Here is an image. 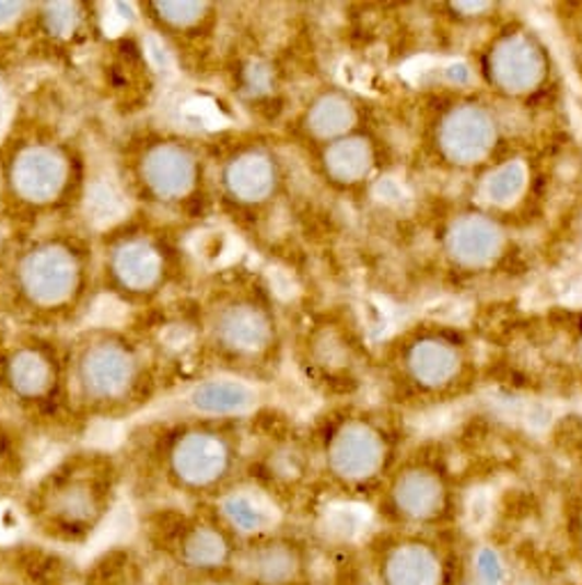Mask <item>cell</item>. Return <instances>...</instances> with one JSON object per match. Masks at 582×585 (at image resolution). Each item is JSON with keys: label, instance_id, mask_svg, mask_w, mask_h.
Instances as JSON below:
<instances>
[{"label": "cell", "instance_id": "5b68a950", "mask_svg": "<svg viewBox=\"0 0 582 585\" xmlns=\"http://www.w3.org/2000/svg\"><path fill=\"white\" fill-rule=\"evenodd\" d=\"M119 189L136 212L198 227L213 214L207 140L165 125H136L113 152Z\"/></svg>", "mask_w": 582, "mask_h": 585}, {"label": "cell", "instance_id": "4fadbf2b", "mask_svg": "<svg viewBox=\"0 0 582 585\" xmlns=\"http://www.w3.org/2000/svg\"><path fill=\"white\" fill-rule=\"evenodd\" d=\"M322 461L326 473L347 489L379 480L391 461V448L381 432L362 420H345L324 432Z\"/></svg>", "mask_w": 582, "mask_h": 585}, {"label": "cell", "instance_id": "8992f818", "mask_svg": "<svg viewBox=\"0 0 582 585\" xmlns=\"http://www.w3.org/2000/svg\"><path fill=\"white\" fill-rule=\"evenodd\" d=\"M142 461L170 494L186 501L223 499L244 461L236 420L177 413L142 432Z\"/></svg>", "mask_w": 582, "mask_h": 585}, {"label": "cell", "instance_id": "2e32d148", "mask_svg": "<svg viewBox=\"0 0 582 585\" xmlns=\"http://www.w3.org/2000/svg\"><path fill=\"white\" fill-rule=\"evenodd\" d=\"M102 33L100 5L83 3H33L26 51L46 58H65L85 49Z\"/></svg>", "mask_w": 582, "mask_h": 585}, {"label": "cell", "instance_id": "7c38bea8", "mask_svg": "<svg viewBox=\"0 0 582 585\" xmlns=\"http://www.w3.org/2000/svg\"><path fill=\"white\" fill-rule=\"evenodd\" d=\"M207 148L216 209L248 214L276 198L280 161L269 148L255 140H207Z\"/></svg>", "mask_w": 582, "mask_h": 585}, {"label": "cell", "instance_id": "52a82bcc", "mask_svg": "<svg viewBox=\"0 0 582 585\" xmlns=\"http://www.w3.org/2000/svg\"><path fill=\"white\" fill-rule=\"evenodd\" d=\"M123 480V464L113 453L71 451L33 480L21 512L48 540L85 542L110 517Z\"/></svg>", "mask_w": 582, "mask_h": 585}, {"label": "cell", "instance_id": "30bf717a", "mask_svg": "<svg viewBox=\"0 0 582 585\" xmlns=\"http://www.w3.org/2000/svg\"><path fill=\"white\" fill-rule=\"evenodd\" d=\"M372 585H470L473 572L458 545L431 530H393L372 542Z\"/></svg>", "mask_w": 582, "mask_h": 585}, {"label": "cell", "instance_id": "5bb4252c", "mask_svg": "<svg viewBox=\"0 0 582 585\" xmlns=\"http://www.w3.org/2000/svg\"><path fill=\"white\" fill-rule=\"evenodd\" d=\"M387 517L397 530L439 528L452 514V491L441 468L408 466L387 489Z\"/></svg>", "mask_w": 582, "mask_h": 585}, {"label": "cell", "instance_id": "ffe728a7", "mask_svg": "<svg viewBox=\"0 0 582 585\" xmlns=\"http://www.w3.org/2000/svg\"><path fill=\"white\" fill-rule=\"evenodd\" d=\"M33 3H0V60L26 51Z\"/></svg>", "mask_w": 582, "mask_h": 585}, {"label": "cell", "instance_id": "44dd1931", "mask_svg": "<svg viewBox=\"0 0 582 585\" xmlns=\"http://www.w3.org/2000/svg\"><path fill=\"white\" fill-rule=\"evenodd\" d=\"M347 120H349V108L345 106V102H339L335 97L317 102L305 115L307 129L317 136L339 133L345 129Z\"/></svg>", "mask_w": 582, "mask_h": 585}, {"label": "cell", "instance_id": "8fae6325", "mask_svg": "<svg viewBox=\"0 0 582 585\" xmlns=\"http://www.w3.org/2000/svg\"><path fill=\"white\" fill-rule=\"evenodd\" d=\"M136 10L142 28L161 42L182 72L200 79L221 42V5L207 0H142Z\"/></svg>", "mask_w": 582, "mask_h": 585}, {"label": "cell", "instance_id": "e0dca14e", "mask_svg": "<svg viewBox=\"0 0 582 585\" xmlns=\"http://www.w3.org/2000/svg\"><path fill=\"white\" fill-rule=\"evenodd\" d=\"M175 551L179 563L198 570L202 574H223L236 572V560L241 553L238 535L228 528V524L218 517H184L175 522Z\"/></svg>", "mask_w": 582, "mask_h": 585}, {"label": "cell", "instance_id": "7a4b0ae2", "mask_svg": "<svg viewBox=\"0 0 582 585\" xmlns=\"http://www.w3.org/2000/svg\"><path fill=\"white\" fill-rule=\"evenodd\" d=\"M79 131L42 108H19L0 131V219L8 230L79 223L90 196Z\"/></svg>", "mask_w": 582, "mask_h": 585}, {"label": "cell", "instance_id": "277c9868", "mask_svg": "<svg viewBox=\"0 0 582 585\" xmlns=\"http://www.w3.org/2000/svg\"><path fill=\"white\" fill-rule=\"evenodd\" d=\"M190 227L152 214L119 217L94 232L102 296L133 313L167 308L198 288Z\"/></svg>", "mask_w": 582, "mask_h": 585}, {"label": "cell", "instance_id": "ba28073f", "mask_svg": "<svg viewBox=\"0 0 582 585\" xmlns=\"http://www.w3.org/2000/svg\"><path fill=\"white\" fill-rule=\"evenodd\" d=\"M188 329L205 374L244 379L276 347V317L255 288L218 276L188 299Z\"/></svg>", "mask_w": 582, "mask_h": 585}, {"label": "cell", "instance_id": "ac0fdd59", "mask_svg": "<svg viewBox=\"0 0 582 585\" xmlns=\"http://www.w3.org/2000/svg\"><path fill=\"white\" fill-rule=\"evenodd\" d=\"M257 405V390L246 382L225 374H205L193 382L182 395V413L238 420Z\"/></svg>", "mask_w": 582, "mask_h": 585}, {"label": "cell", "instance_id": "3957f363", "mask_svg": "<svg viewBox=\"0 0 582 585\" xmlns=\"http://www.w3.org/2000/svg\"><path fill=\"white\" fill-rule=\"evenodd\" d=\"M71 416L123 423L156 402L165 359L152 338L127 324H85L65 338Z\"/></svg>", "mask_w": 582, "mask_h": 585}, {"label": "cell", "instance_id": "9a60e30c", "mask_svg": "<svg viewBox=\"0 0 582 585\" xmlns=\"http://www.w3.org/2000/svg\"><path fill=\"white\" fill-rule=\"evenodd\" d=\"M234 574L241 585H314V560L299 537L269 530L241 547Z\"/></svg>", "mask_w": 582, "mask_h": 585}, {"label": "cell", "instance_id": "9c48e42d", "mask_svg": "<svg viewBox=\"0 0 582 585\" xmlns=\"http://www.w3.org/2000/svg\"><path fill=\"white\" fill-rule=\"evenodd\" d=\"M0 405L37 425L74 418L62 336L0 326Z\"/></svg>", "mask_w": 582, "mask_h": 585}, {"label": "cell", "instance_id": "d6986e66", "mask_svg": "<svg viewBox=\"0 0 582 585\" xmlns=\"http://www.w3.org/2000/svg\"><path fill=\"white\" fill-rule=\"evenodd\" d=\"M216 512L238 537H259L273 530V507L266 503L261 491L232 489L216 501Z\"/></svg>", "mask_w": 582, "mask_h": 585}, {"label": "cell", "instance_id": "6da1fadb", "mask_svg": "<svg viewBox=\"0 0 582 585\" xmlns=\"http://www.w3.org/2000/svg\"><path fill=\"white\" fill-rule=\"evenodd\" d=\"M102 299L94 230L79 223L8 230L0 242V326L71 336Z\"/></svg>", "mask_w": 582, "mask_h": 585}]
</instances>
